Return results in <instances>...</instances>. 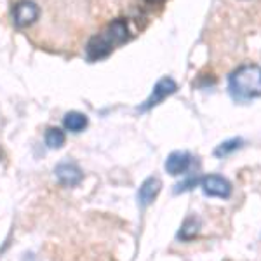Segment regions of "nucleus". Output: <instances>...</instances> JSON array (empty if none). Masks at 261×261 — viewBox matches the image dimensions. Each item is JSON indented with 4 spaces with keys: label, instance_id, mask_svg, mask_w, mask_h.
<instances>
[{
    "label": "nucleus",
    "instance_id": "obj_1",
    "mask_svg": "<svg viewBox=\"0 0 261 261\" xmlns=\"http://www.w3.org/2000/svg\"><path fill=\"white\" fill-rule=\"evenodd\" d=\"M228 91L235 99L247 101L261 96V66L242 65L228 77Z\"/></svg>",
    "mask_w": 261,
    "mask_h": 261
},
{
    "label": "nucleus",
    "instance_id": "obj_2",
    "mask_svg": "<svg viewBox=\"0 0 261 261\" xmlns=\"http://www.w3.org/2000/svg\"><path fill=\"white\" fill-rule=\"evenodd\" d=\"M40 9L33 0H19L12 7V21L18 28H27L39 19Z\"/></svg>",
    "mask_w": 261,
    "mask_h": 261
},
{
    "label": "nucleus",
    "instance_id": "obj_3",
    "mask_svg": "<svg viewBox=\"0 0 261 261\" xmlns=\"http://www.w3.org/2000/svg\"><path fill=\"white\" fill-rule=\"evenodd\" d=\"M176 91H178V84L172 81L171 77H162L161 81L153 86V91H151V94L148 96V99L140 107V110L146 112V110H150V108L157 107V105H161L167 96L174 94Z\"/></svg>",
    "mask_w": 261,
    "mask_h": 261
},
{
    "label": "nucleus",
    "instance_id": "obj_4",
    "mask_svg": "<svg viewBox=\"0 0 261 261\" xmlns=\"http://www.w3.org/2000/svg\"><path fill=\"white\" fill-rule=\"evenodd\" d=\"M200 187L205 195L220 197V199H228L231 195V185L228 179L221 178L218 174H209L200 179Z\"/></svg>",
    "mask_w": 261,
    "mask_h": 261
},
{
    "label": "nucleus",
    "instance_id": "obj_5",
    "mask_svg": "<svg viewBox=\"0 0 261 261\" xmlns=\"http://www.w3.org/2000/svg\"><path fill=\"white\" fill-rule=\"evenodd\" d=\"M113 47H115V45L112 44V40L108 39L105 33H99V35H94L89 42H87L86 56H87V60H89V61L105 60V58L112 54Z\"/></svg>",
    "mask_w": 261,
    "mask_h": 261
},
{
    "label": "nucleus",
    "instance_id": "obj_6",
    "mask_svg": "<svg viewBox=\"0 0 261 261\" xmlns=\"http://www.w3.org/2000/svg\"><path fill=\"white\" fill-rule=\"evenodd\" d=\"M56 178L63 185V187H75L79 185L84 178V172L81 171V167L73 162H61L56 166Z\"/></svg>",
    "mask_w": 261,
    "mask_h": 261
},
{
    "label": "nucleus",
    "instance_id": "obj_7",
    "mask_svg": "<svg viewBox=\"0 0 261 261\" xmlns=\"http://www.w3.org/2000/svg\"><path fill=\"white\" fill-rule=\"evenodd\" d=\"M192 164V155L188 151H172L166 159V171L171 176H179L188 171Z\"/></svg>",
    "mask_w": 261,
    "mask_h": 261
},
{
    "label": "nucleus",
    "instance_id": "obj_8",
    "mask_svg": "<svg viewBox=\"0 0 261 261\" xmlns=\"http://www.w3.org/2000/svg\"><path fill=\"white\" fill-rule=\"evenodd\" d=\"M161 188H162V183L159 178H148L141 183L140 187V192H138V200H140V205L141 207H148V205L157 199V195L161 193Z\"/></svg>",
    "mask_w": 261,
    "mask_h": 261
},
{
    "label": "nucleus",
    "instance_id": "obj_9",
    "mask_svg": "<svg viewBox=\"0 0 261 261\" xmlns=\"http://www.w3.org/2000/svg\"><path fill=\"white\" fill-rule=\"evenodd\" d=\"M103 33L112 40L113 45H120L129 40V23L124 18H117L108 24Z\"/></svg>",
    "mask_w": 261,
    "mask_h": 261
},
{
    "label": "nucleus",
    "instance_id": "obj_10",
    "mask_svg": "<svg viewBox=\"0 0 261 261\" xmlns=\"http://www.w3.org/2000/svg\"><path fill=\"white\" fill-rule=\"evenodd\" d=\"M63 125L70 133H81L87 127V117L81 112H68L63 119Z\"/></svg>",
    "mask_w": 261,
    "mask_h": 261
},
{
    "label": "nucleus",
    "instance_id": "obj_11",
    "mask_svg": "<svg viewBox=\"0 0 261 261\" xmlns=\"http://www.w3.org/2000/svg\"><path fill=\"white\" fill-rule=\"evenodd\" d=\"M199 230H200V220L195 214H192V216H188L187 220L183 221L178 237L181 241H192V239H195L197 235H199Z\"/></svg>",
    "mask_w": 261,
    "mask_h": 261
},
{
    "label": "nucleus",
    "instance_id": "obj_12",
    "mask_svg": "<svg viewBox=\"0 0 261 261\" xmlns=\"http://www.w3.org/2000/svg\"><path fill=\"white\" fill-rule=\"evenodd\" d=\"M65 141H66V136L61 129L50 127L47 129V133H45V145H47L49 148H53V150L61 148V146L65 145Z\"/></svg>",
    "mask_w": 261,
    "mask_h": 261
},
{
    "label": "nucleus",
    "instance_id": "obj_13",
    "mask_svg": "<svg viewBox=\"0 0 261 261\" xmlns=\"http://www.w3.org/2000/svg\"><path fill=\"white\" fill-rule=\"evenodd\" d=\"M242 146V140L241 138H231V140H226V141H223L220 146H218L216 150H214V155L216 157H226V155H230V153H233L235 150H239Z\"/></svg>",
    "mask_w": 261,
    "mask_h": 261
},
{
    "label": "nucleus",
    "instance_id": "obj_14",
    "mask_svg": "<svg viewBox=\"0 0 261 261\" xmlns=\"http://www.w3.org/2000/svg\"><path fill=\"white\" fill-rule=\"evenodd\" d=\"M148 2H161V0H148Z\"/></svg>",
    "mask_w": 261,
    "mask_h": 261
}]
</instances>
